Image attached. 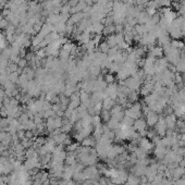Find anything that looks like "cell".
Returning a JSON list of instances; mask_svg holds the SVG:
<instances>
[{
    "instance_id": "6da1fadb",
    "label": "cell",
    "mask_w": 185,
    "mask_h": 185,
    "mask_svg": "<svg viewBox=\"0 0 185 185\" xmlns=\"http://www.w3.org/2000/svg\"><path fill=\"white\" fill-rule=\"evenodd\" d=\"M143 81L142 78L137 77L135 75H132L130 77H128L126 80H124L123 82H121L122 85L126 86L130 90H136V92H138L139 89H141V86L143 84Z\"/></svg>"
},
{
    "instance_id": "7a4b0ae2",
    "label": "cell",
    "mask_w": 185,
    "mask_h": 185,
    "mask_svg": "<svg viewBox=\"0 0 185 185\" xmlns=\"http://www.w3.org/2000/svg\"><path fill=\"white\" fill-rule=\"evenodd\" d=\"M142 114H143L142 105L139 103H134L131 107L124 110V115H128V117L132 118L133 120L139 119V118L142 117Z\"/></svg>"
},
{
    "instance_id": "3957f363",
    "label": "cell",
    "mask_w": 185,
    "mask_h": 185,
    "mask_svg": "<svg viewBox=\"0 0 185 185\" xmlns=\"http://www.w3.org/2000/svg\"><path fill=\"white\" fill-rule=\"evenodd\" d=\"M167 123H166V119L163 117H159V120L155 125V131L157 132V134L160 136V137H163L167 134Z\"/></svg>"
},
{
    "instance_id": "277c9868",
    "label": "cell",
    "mask_w": 185,
    "mask_h": 185,
    "mask_svg": "<svg viewBox=\"0 0 185 185\" xmlns=\"http://www.w3.org/2000/svg\"><path fill=\"white\" fill-rule=\"evenodd\" d=\"M84 175H85L86 180H95L99 176V170L97 169L95 166H89V167H86L84 170Z\"/></svg>"
},
{
    "instance_id": "5b68a950",
    "label": "cell",
    "mask_w": 185,
    "mask_h": 185,
    "mask_svg": "<svg viewBox=\"0 0 185 185\" xmlns=\"http://www.w3.org/2000/svg\"><path fill=\"white\" fill-rule=\"evenodd\" d=\"M118 87H119V85L114 84V83H112V84H108L106 89H105V95H106V97L112 98V99H114V100L117 99L118 98Z\"/></svg>"
},
{
    "instance_id": "8992f818",
    "label": "cell",
    "mask_w": 185,
    "mask_h": 185,
    "mask_svg": "<svg viewBox=\"0 0 185 185\" xmlns=\"http://www.w3.org/2000/svg\"><path fill=\"white\" fill-rule=\"evenodd\" d=\"M138 144H139V148H142L143 150H145L146 153L151 151V150L153 149V147H155L153 142H151L149 138H147V137H142V138L139 139Z\"/></svg>"
},
{
    "instance_id": "52a82bcc",
    "label": "cell",
    "mask_w": 185,
    "mask_h": 185,
    "mask_svg": "<svg viewBox=\"0 0 185 185\" xmlns=\"http://www.w3.org/2000/svg\"><path fill=\"white\" fill-rule=\"evenodd\" d=\"M168 150H169V148L162 146L160 144H157V145H155V148H153V153H155V156L159 160H163V158L167 155Z\"/></svg>"
},
{
    "instance_id": "ba28073f",
    "label": "cell",
    "mask_w": 185,
    "mask_h": 185,
    "mask_svg": "<svg viewBox=\"0 0 185 185\" xmlns=\"http://www.w3.org/2000/svg\"><path fill=\"white\" fill-rule=\"evenodd\" d=\"M158 120H159V114L157 113V112H155V111L150 110L146 114V123L148 126H151V128L155 126L156 123L158 122Z\"/></svg>"
},
{
    "instance_id": "9c48e42d",
    "label": "cell",
    "mask_w": 185,
    "mask_h": 185,
    "mask_svg": "<svg viewBox=\"0 0 185 185\" xmlns=\"http://www.w3.org/2000/svg\"><path fill=\"white\" fill-rule=\"evenodd\" d=\"M146 128H147V123L145 120H143V119H136L135 121H134V124H133V128L135 130L136 132H138V133H142V132L146 131Z\"/></svg>"
},
{
    "instance_id": "30bf717a",
    "label": "cell",
    "mask_w": 185,
    "mask_h": 185,
    "mask_svg": "<svg viewBox=\"0 0 185 185\" xmlns=\"http://www.w3.org/2000/svg\"><path fill=\"white\" fill-rule=\"evenodd\" d=\"M166 119V123H167V128L168 130H175V126H176V122H178V119L175 117V114H170V115H167L164 118Z\"/></svg>"
},
{
    "instance_id": "8fae6325",
    "label": "cell",
    "mask_w": 185,
    "mask_h": 185,
    "mask_svg": "<svg viewBox=\"0 0 185 185\" xmlns=\"http://www.w3.org/2000/svg\"><path fill=\"white\" fill-rule=\"evenodd\" d=\"M146 168L145 166H142V164H139V163H136L135 164V167H133L131 169L132 171V173L133 174H135L136 176H144L145 175V172H146Z\"/></svg>"
},
{
    "instance_id": "7c38bea8",
    "label": "cell",
    "mask_w": 185,
    "mask_h": 185,
    "mask_svg": "<svg viewBox=\"0 0 185 185\" xmlns=\"http://www.w3.org/2000/svg\"><path fill=\"white\" fill-rule=\"evenodd\" d=\"M80 100H81V105L87 108L90 105V95L84 90H80Z\"/></svg>"
},
{
    "instance_id": "4fadbf2b",
    "label": "cell",
    "mask_w": 185,
    "mask_h": 185,
    "mask_svg": "<svg viewBox=\"0 0 185 185\" xmlns=\"http://www.w3.org/2000/svg\"><path fill=\"white\" fill-rule=\"evenodd\" d=\"M114 105H115V100L112 99V98H109V97H106V98L103 100V103H101L103 109L109 110V111L114 107Z\"/></svg>"
},
{
    "instance_id": "5bb4252c",
    "label": "cell",
    "mask_w": 185,
    "mask_h": 185,
    "mask_svg": "<svg viewBox=\"0 0 185 185\" xmlns=\"http://www.w3.org/2000/svg\"><path fill=\"white\" fill-rule=\"evenodd\" d=\"M36 158H39V153L34 147L25 150V159H36Z\"/></svg>"
},
{
    "instance_id": "9a60e30c",
    "label": "cell",
    "mask_w": 185,
    "mask_h": 185,
    "mask_svg": "<svg viewBox=\"0 0 185 185\" xmlns=\"http://www.w3.org/2000/svg\"><path fill=\"white\" fill-rule=\"evenodd\" d=\"M51 137L54 138V143H56L57 145H62V144H63V142H64V139L68 137V135H67V133L60 132V133H58V134L51 135Z\"/></svg>"
},
{
    "instance_id": "2e32d148",
    "label": "cell",
    "mask_w": 185,
    "mask_h": 185,
    "mask_svg": "<svg viewBox=\"0 0 185 185\" xmlns=\"http://www.w3.org/2000/svg\"><path fill=\"white\" fill-rule=\"evenodd\" d=\"M125 184L126 185H141V179L139 176H136L135 174H131L128 176V180L125 182Z\"/></svg>"
},
{
    "instance_id": "e0dca14e",
    "label": "cell",
    "mask_w": 185,
    "mask_h": 185,
    "mask_svg": "<svg viewBox=\"0 0 185 185\" xmlns=\"http://www.w3.org/2000/svg\"><path fill=\"white\" fill-rule=\"evenodd\" d=\"M67 166H74L76 163V153H68L67 157H65V160H64Z\"/></svg>"
},
{
    "instance_id": "ac0fdd59",
    "label": "cell",
    "mask_w": 185,
    "mask_h": 185,
    "mask_svg": "<svg viewBox=\"0 0 185 185\" xmlns=\"http://www.w3.org/2000/svg\"><path fill=\"white\" fill-rule=\"evenodd\" d=\"M97 141L94 138V136H88L82 141V146L84 147H94L96 146Z\"/></svg>"
},
{
    "instance_id": "d6986e66",
    "label": "cell",
    "mask_w": 185,
    "mask_h": 185,
    "mask_svg": "<svg viewBox=\"0 0 185 185\" xmlns=\"http://www.w3.org/2000/svg\"><path fill=\"white\" fill-rule=\"evenodd\" d=\"M171 46L173 47V48H175L176 50H179V51H182V50L185 49L184 43H183V42H181V40H178V39L172 40V42H171Z\"/></svg>"
},
{
    "instance_id": "ffe728a7",
    "label": "cell",
    "mask_w": 185,
    "mask_h": 185,
    "mask_svg": "<svg viewBox=\"0 0 185 185\" xmlns=\"http://www.w3.org/2000/svg\"><path fill=\"white\" fill-rule=\"evenodd\" d=\"M134 153H135V156L137 157L138 160H141V159H146L147 158V153L145 151V150H143L142 148H139V147L136 148Z\"/></svg>"
},
{
    "instance_id": "44dd1931",
    "label": "cell",
    "mask_w": 185,
    "mask_h": 185,
    "mask_svg": "<svg viewBox=\"0 0 185 185\" xmlns=\"http://www.w3.org/2000/svg\"><path fill=\"white\" fill-rule=\"evenodd\" d=\"M100 118H101V121L103 122H108L109 120H110L111 118V113L109 110H105V109H101V111H100Z\"/></svg>"
},
{
    "instance_id": "7402d4cb",
    "label": "cell",
    "mask_w": 185,
    "mask_h": 185,
    "mask_svg": "<svg viewBox=\"0 0 185 185\" xmlns=\"http://www.w3.org/2000/svg\"><path fill=\"white\" fill-rule=\"evenodd\" d=\"M128 100L132 103H134L135 101H137V100H138V92H136V90H131L128 96Z\"/></svg>"
},
{
    "instance_id": "603a6c76",
    "label": "cell",
    "mask_w": 185,
    "mask_h": 185,
    "mask_svg": "<svg viewBox=\"0 0 185 185\" xmlns=\"http://www.w3.org/2000/svg\"><path fill=\"white\" fill-rule=\"evenodd\" d=\"M134 121H135V120H133L132 118L128 117V115H124V118L122 119V121H121V124L125 125V126H133Z\"/></svg>"
},
{
    "instance_id": "cb8c5ba5",
    "label": "cell",
    "mask_w": 185,
    "mask_h": 185,
    "mask_svg": "<svg viewBox=\"0 0 185 185\" xmlns=\"http://www.w3.org/2000/svg\"><path fill=\"white\" fill-rule=\"evenodd\" d=\"M8 77H9V81H11V82L13 83V84H16V83L19 82V78H20V76H19V72L16 71V72L9 73Z\"/></svg>"
},
{
    "instance_id": "d4e9b609",
    "label": "cell",
    "mask_w": 185,
    "mask_h": 185,
    "mask_svg": "<svg viewBox=\"0 0 185 185\" xmlns=\"http://www.w3.org/2000/svg\"><path fill=\"white\" fill-rule=\"evenodd\" d=\"M175 65H176V67H175V71L178 72V73H185V62L184 61L180 60Z\"/></svg>"
},
{
    "instance_id": "484cf974",
    "label": "cell",
    "mask_w": 185,
    "mask_h": 185,
    "mask_svg": "<svg viewBox=\"0 0 185 185\" xmlns=\"http://www.w3.org/2000/svg\"><path fill=\"white\" fill-rule=\"evenodd\" d=\"M103 80H105V82L107 83V84H112V83H114V81H115V77H114V75L112 74V73H106L105 74V77H103Z\"/></svg>"
},
{
    "instance_id": "4316f807",
    "label": "cell",
    "mask_w": 185,
    "mask_h": 185,
    "mask_svg": "<svg viewBox=\"0 0 185 185\" xmlns=\"http://www.w3.org/2000/svg\"><path fill=\"white\" fill-rule=\"evenodd\" d=\"M78 144L77 143H71L70 145L67 146V153H76V150L78 148Z\"/></svg>"
},
{
    "instance_id": "83f0119b",
    "label": "cell",
    "mask_w": 185,
    "mask_h": 185,
    "mask_svg": "<svg viewBox=\"0 0 185 185\" xmlns=\"http://www.w3.org/2000/svg\"><path fill=\"white\" fill-rule=\"evenodd\" d=\"M92 124L94 128L101 124V118H100V115H92Z\"/></svg>"
},
{
    "instance_id": "f1b7e54d",
    "label": "cell",
    "mask_w": 185,
    "mask_h": 185,
    "mask_svg": "<svg viewBox=\"0 0 185 185\" xmlns=\"http://www.w3.org/2000/svg\"><path fill=\"white\" fill-rule=\"evenodd\" d=\"M54 125H56V128H61V126L63 125V118L54 117Z\"/></svg>"
},
{
    "instance_id": "f546056e",
    "label": "cell",
    "mask_w": 185,
    "mask_h": 185,
    "mask_svg": "<svg viewBox=\"0 0 185 185\" xmlns=\"http://www.w3.org/2000/svg\"><path fill=\"white\" fill-rule=\"evenodd\" d=\"M6 45H7V43H6V37H4V34L0 33V48H1V49H6Z\"/></svg>"
},
{
    "instance_id": "4dcf8cb0",
    "label": "cell",
    "mask_w": 185,
    "mask_h": 185,
    "mask_svg": "<svg viewBox=\"0 0 185 185\" xmlns=\"http://www.w3.org/2000/svg\"><path fill=\"white\" fill-rule=\"evenodd\" d=\"M174 185H185V174L174 182Z\"/></svg>"
},
{
    "instance_id": "1f68e13d",
    "label": "cell",
    "mask_w": 185,
    "mask_h": 185,
    "mask_svg": "<svg viewBox=\"0 0 185 185\" xmlns=\"http://www.w3.org/2000/svg\"><path fill=\"white\" fill-rule=\"evenodd\" d=\"M0 119H1V118H0Z\"/></svg>"
}]
</instances>
